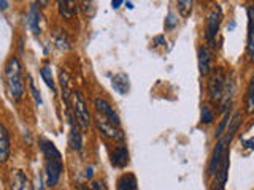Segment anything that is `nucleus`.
<instances>
[{"mask_svg": "<svg viewBox=\"0 0 254 190\" xmlns=\"http://www.w3.org/2000/svg\"><path fill=\"white\" fill-rule=\"evenodd\" d=\"M38 144L45 155V186L56 187L59 184L64 173V163H62V154L56 147L53 141L46 138H40Z\"/></svg>", "mask_w": 254, "mask_h": 190, "instance_id": "f257e3e1", "label": "nucleus"}, {"mask_svg": "<svg viewBox=\"0 0 254 190\" xmlns=\"http://www.w3.org/2000/svg\"><path fill=\"white\" fill-rule=\"evenodd\" d=\"M3 78H5L8 95L11 97V100L21 101L26 87H24V81H22V65L18 57H10L6 60Z\"/></svg>", "mask_w": 254, "mask_h": 190, "instance_id": "f03ea898", "label": "nucleus"}, {"mask_svg": "<svg viewBox=\"0 0 254 190\" xmlns=\"http://www.w3.org/2000/svg\"><path fill=\"white\" fill-rule=\"evenodd\" d=\"M70 113L76 121V124L81 127L83 130L89 129V125L92 124V117L89 113V108H87V105H86V100L83 97V94L79 91L73 92L70 97Z\"/></svg>", "mask_w": 254, "mask_h": 190, "instance_id": "7ed1b4c3", "label": "nucleus"}, {"mask_svg": "<svg viewBox=\"0 0 254 190\" xmlns=\"http://www.w3.org/2000/svg\"><path fill=\"white\" fill-rule=\"evenodd\" d=\"M226 73L222 68H216L210 75L208 78V97L211 101H219L222 91H224V84H226Z\"/></svg>", "mask_w": 254, "mask_h": 190, "instance_id": "20e7f679", "label": "nucleus"}, {"mask_svg": "<svg viewBox=\"0 0 254 190\" xmlns=\"http://www.w3.org/2000/svg\"><path fill=\"white\" fill-rule=\"evenodd\" d=\"M95 125H97V129L99 132L103 135L105 138L111 140V141H118V142H121L126 140V135L124 132L121 130V127H118L115 124H111L108 122L107 119H103V117H97V121H95Z\"/></svg>", "mask_w": 254, "mask_h": 190, "instance_id": "39448f33", "label": "nucleus"}, {"mask_svg": "<svg viewBox=\"0 0 254 190\" xmlns=\"http://www.w3.org/2000/svg\"><path fill=\"white\" fill-rule=\"evenodd\" d=\"M221 10L216 8V10H213L208 16V21H206V29H205V40L206 43L210 46H214L216 43V37H218V32H219V27H221Z\"/></svg>", "mask_w": 254, "mask_h": 190, "instance_id": "423d86ee", "label": "nucleus"}, {"mask_svg": "<svg viewBox=\"0 0 254 190\" xmlns=\"http://www.w3.org/2000/svg\"><path fill=\"white\" fill-rule=\"evenodd\" d=\"M94 106H95V111H97V116L107 119L108 122L115 124L118 127H121V119H119L115 108H111V105L105 98H95Z\"/></svg>", "mask_w": 254, "mask_h": 190, "instance_id": "0eeeda50", "label": "nucleus"}, {"mask_svg": "<svg viewBox=\"0 0 254 190\" xmlns=\"http://www.w3.org/2000/svg\"><path fill=\"white\" fill-rule=\"evenodd\" d=\"M229 165H230V150L227 149L224 155H222L221 162L216 168V182H214V190H224L226 189V182L229 176Z\"/></svg>", "mask_w": 254, "mask_h": 190, "instance_id": "6e6552de", "label": "nucleus"}, {"mask_svg": "<svg viewBox=\"0 0 254 190\" xmlns=\"http://www.w3.org/2000/svg\"><path fill=\"white\" fill-rule=\"evenodd\" d=\"M67 116H68V122H70V133H68V146L71 150L75 152H81L83 150V135L78 129V124L71 116L70 109H67Z\"/></svg>", "mask_w": 254, "mask_h": 190, "instance_id": "1a4fd4ad", "label": "nucleus"}, {"mask_svg": "<svg viewBox=\"0 0 254 190\" xmlns=\"http://www.w3.org/2000/svg\"><path fill=\"white\" fill-rule=\"evenodd\" d=\"M8 190H32L30 179L22 170H11L10 174V184H8Z\"/></svg>", "mask_w": 254, "mask_h": 190, "instance_id": "9d476101", "label": "nucleus"}, {"mask_svg": "<svg viewBox=\"0 0 254 190\" xmlns=\"http://www.w3.org/2000/svg\"><path fill=\"white\" fill-rule=\"evenodd\" d=\"M197 63H198V71H200L202 76H208L211 73V52L206 46L198 48Z\"/></svg>", "mask_w": 254, "mask_h": 190, "instance_id": "9b49d317", "label": "nucleus"}, {"mask_svg": "<svg viewBox=\"0 0 254 190\" xmlns=\"http://www.w3.org/2000/svg\"><path fill=\"white\" fill-rule=\"evenodd\" d=\"M111 87L113 91L119 95H127L130 92V78L127 73L121 71V73H116L111 78Z\"/></svg>", "mask_w": 254, "mask_h": 190, "instance_id": "f8f14e48", "label": "nucleus"}, {"mask_svg": "<svg viewBox=\"0 0 254 190\" xmlns=\"http://www.w3.org/2000/svg\"><path fill=\"white\" fill-rule=\"evenodd\" d=\"M111 165L116 168H126L129 165V149L126 144H119L111 152Z\"/></svg>", "mask_w": 254, "mask_h": 190, "instance_id": "ddd939ff", "label": "nucleus"}, {"mask_svg": "<svg viewBox=\"0 0 254 190\" xmlns=\"http://www.w3.org/2000/svg\"><path fill=\"white\" fill-rule=\"evenodd\" d=\"M10 150H11L10 133L0 124V163H5L10 158Z\"/></svg>", "mask_w": 254, "mask_h": 190, "instance_id": "4468645a", "label": "nucleus"}, {"mask_svg": "<svg viewBox=\"0 0 254 190\" xmlns=\"http://www.w3.org/2000/svg\"><path fill=\"white\" fill-rule=\"evenodd\" d=\"M40 22H42V13H40V8L35 3H32L29 8V14H27V26L34 35H40V32H42V29H40Z\"/></svg>", "mask_w": 254, "mask_h": 190, "instance_id": "2eb2a0df", "label": "nucleus"}, {"mask_svg": "<svg viewBox=\"0 0 254 190\" xmlns=\"http://www.w3.org/2000/svg\"><path fill=\"white\" fill-rule=\"evenodd\" d=\"M58 10L64 19H71L78 11L76 0H58Z\"/></svg>", "mask_w": 254, "mask_h": 190, "instance_id": "dca6fc26", "label": "nucleus"}, {"mask_svg": "<svg viewBox=\"0 0 254 190\" xmlns=\"http://www.w3.org/2000/svg\"><path fill=\"white\" fill-rule=\"evenodd\" d=\"M118 190H138V182L135 174L126 173L118 179Z\"/></svg>", "mask_w": 254, "mask_h": 190, "instance_id": "f3484780", "label": "nucleus"}, {"mask_svg": "<svg viewBox=\"0 0 254 190\" xmlns=\"http://www.w3.org/2000/svg\"><path fill=\"white\" fill-rule=\"evenodd\" d=\"M59 81H61V89H62V101L65 103L67 109H70V97H71V94H70L68 73H67L65 70H62V71H61V75H59Z\"/></svg>", "mask_w": 254, "mask_h": 190, "instance_id": "a211bd4d", "label": "nucleus"}, {"mask_svg": "<svg viewBox=\"0 0 254 190\" xmlns=\"http://www.w3.org/2000/svg\"><path fill=\"white\" fill-rule=\"evenodd\" d=\"M248 46H246V52H248L250 60L254 59V43H253V8L248 6Z\"/></svg>", "mask_w": 254, "mask_h": 190, "instance_id": "6ab92c4d", "label": "nucleus"}, {"mask_svg": "<svg viewBox=\"0 0 254 190\" xmlns=\"http://www.w3.org/2000/svg\"><path fill=\"white\" fill-rule=\"evenodd\" d=\"M40 75H42V78H43V81L46 83V86L54 92L56 91V83H54V76H53V70H51L50 63H46V65L42 67V70H40Z\"/></svg>", "mask_w": 254, "mask_h": 190, "instance_id": "aec40b11", "label": "nucleus"}, {"mask_svg": "<svg viewBox=\"0 0 254 190\" xmlns=\"http://www.w3.org/2000/svg\"><path fill=\"white\" fill-rule=\"evenodd\" d=\"M27 81H29V89H30V94H32V98H34L37 108L42 106L43 105V98H42V95H40V91L37 89V86H35L34 79H32L30 75H27Z\"/></svg>", "mask_w": 254, "mask_h": 190, "instance_id": "412c9836", "label": "nucleus"}, {"mask_svg": "<svg viewBox=\"0 0 254 190\" xmlns=\"http://www.w3.org/2000/svg\"><path fill=\"white\" fill-rule=\"evenodd\" d=\"M200 122L205 124V125H210V124L214 122V113H213V109L208 105H202V109H200Z\"/></svg>", "mask_w": 254, "mask_h": 190, "instance_id": "4be33fe9", "label": "nucleus"}, {"mask_svg": "<svg viewBox=\"0 0 254 190\" xmlns=\"http://www.w3.org/2000/svg\"><path fill=\"white\" fill-rule=\"evenodd\" d=\"M254 111V79L250 81L248 92H246V113L251 114Z\"/></svg>", "mask_w": 254, "mask_h": 190, "instance_id": "5701e85b", "label": "nucleus"}, {"mask_svg": "<svg viewBox=\"0 0 254 190\" xmlns=\"http://www.w3.org/2000/svg\"><path fill=\"white\" fill-rule=\"evenodd\" d=\"M192 5H194V0H178V11L183 18H188L192 11Z\"/></svg>", "mask_w": 254, "mask_h": 190, "instance_id": "b1692460", "label": "nucleus"}, {"mask_svg": "<svg viewBox=\"0 0 254 190\" xmlns=\"http://www.w3.org/2000/svg\"><path fill=\"white\" fill-rule=\"evenodd\" d=\"M229 119H230V108H229L227 113L224 114V117L221 119V122L218 125V129H216V138H221L222 135H224V132L227 129V124H229Z\"/></svg>", "mask_w": 254, "mask_h": 190, "instance_id": "393cba45", "label": "nucleus"}, {"mask_svg": "<svg viewBox=\"0 0 254 190\" xmlns=\"http://www.w3.org/2000/svg\"><path fill=\"white\" fill-rule=\"evenodd\" d=\"M178 26V18L175 16V13H169L167 14V18H165V29L167 30H172V29H175Z\"/></svg>", "mask_w": 254, "mask_h": 190, "instance_id": "a878e982", "label": "nucleus"}, {"mask_svg": "<svg viewBox=\"0 0 254 190\" xmlns=\"http://www.w3.org/2000/svg\"><path fill=\"white\" fill-rule=\"evenodd\" d=\"M56 45H58V48L59 49H62V51H67L68 49V40H67V37L64 35V34H59L58 37H56Z\"/></svg>", "mask_w": 254, "mask_h": 190, "instance_id": "bb28decb", "label": "nucleus"}, {"mask_svg": "<svg viewBox=\"0 0 254 190\" xmlns=\"http://www.w3.org/2000/svg\"><path fill=\"white\" fill-rule=\"evenodd\" d=\"M81 6L86 16L94 14V0H81Z\"/></svg>", "mask_w": 254, "mask_h": 190, "instance_id": "cd10ccee", "label": "nucleus"}, {"mask_svg": "<svg viewBox=\"0 0 254 190\" xmlns=\"http://www.w3.org/2000/svg\"><path fill=\"white\" fill-rule=\"evenodd\" d=\"M91 190H108V187L103 181H92Z\"/></svg>", "mask_w": 254, "mask_h": 190, "instance_id": "c85d7f7f", "label": "nucleus"}, {"mask_svg": "<svg viewBox=\"0 0 254 190\" xmlns=\"http://www.w3.org/2000/svg\"><path fill=\"white\" fill-rule=\"evenodd\" d=\"M35 190H46L45 189V182H43V179H42V176H37V186H35Z\"/></svg>", "mask_w": 254, "mask_h": 190, "instance_id": "c756f323", "label": "nucleus"}, {"mask_svg": "<svg viewBox=\"0 0 254 190\" xmlns=\"http://www.w3.org/2000/svg\"><path fill=\"white\" fill-rule=\"evenodd\" d=\"M153 43H154L156 46H164V45H165V38H164V35L156 37V38L153 40Z\"/></svg>", "mask_w": 254, "mask_h": 190, "instance_id": "7c9ffc66", "label": "nucleus"}, {"mask_svg": "<svg viewBox=\"0 0 254 190\" xmlns=\"http://www.w3.org/2000/svg\"><path fill=\"white\" fill-rule=\"evenodd\" d=\"M123 2L124 0H111V8H113V10H119V8L123 6Z\"/></svg>", "mask_w": 254, "mask_h": 190, "instance_id": "2f4dec72", "label": "nucleus"}, {"mask_svg": "<svg viewBox=\"0 0 254 190\" xmlns=\"http://www.w3.org/2000/svg\"><path fill=\"white\" fill-rule=\"evenodd\" d=\"M8 6H10V2H8V0H0V10L5 11V10H8Z\"/></svg>", "mask_w": 254, "mask_h": 190, "instance_id": "473e14b6", "label": "nucleus"}, {"mask_svg": "<svg viewBox=\"0 0 254 190\" xmlns=\"http://www.w3.org/2000/svg\"><path fill=\"white\" fill-rule=\"evenodd\" d=\"M92 174H94V168H92V166H87V168H86V178L92 179Z\"/></svg>", "mask_w": 254, "mask_h": 190, "instance_id": "72a5a7b5", "label": "nucleus"}, {"mask_svg": "<svg viewBox=\"0 0 254 190\" xmlns=\"http://www.w3.org/2000/svg\"><path fill=\"white\" fill-rule=\"evenodd\" d=\"M35 2H38V5H48V2H50V0H35Z\"/></svg>", "mask_w": 254, "mask_h": 190, "instance_id": "f704fd0d", "label": "nucleus"}, {"mask_svg": "<svg viewBox=\"0 0 254 190\" xmlns=\"http://www.w3.org/2000/svg\"><path fill=\"white\" fill-rule=\"evenodd\" d=\"M78 190H91V189H89V187H86V186H79Z\"/></svg>", "mask_w": 254, "mask_h": 190, "instance_id": "c9c22d12", "label": "nucleus"}]
</instances>
